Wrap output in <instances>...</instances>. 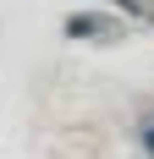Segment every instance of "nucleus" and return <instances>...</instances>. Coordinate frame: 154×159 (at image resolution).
Instances as JSON below:
<instances>
[{"label":"nucleus","instance_id":"obj_1","mask_svg":"<svg viewBox=\"0 0 154 159\" xmlns=\"http://www.w3.org/2000/svg\"><path fill=\"white\" fill-rule=\"evenodd\" d=\"M143 143H149V154H154V126H143Z\"/></svg>","mask_w":154,"mask_h":159}]
</instances>
